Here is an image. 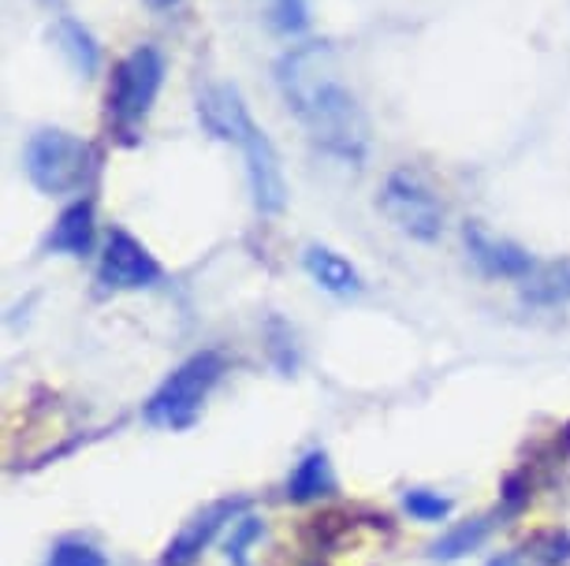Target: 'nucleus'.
Masks as SVG:
<instances>
[{"label": "nucleus", "instance_id": "obj_8", "mask_svg": "<svg viewBox=\"0 0 570 566\" xmlns=\"http://www.w3.org/2000/svg\"><path fill=\"white\" fill-rule=\"evenodd\" d=\"M462 242H466L470 261L492 280H525L533 272V258L522 247H514L503 235H492L485 224H466L462 228Z\"/></svg>", "mask_w": 570, "mask_h": 566}, {"label": "nucleus", "instance_id": "obj_21", "mask_svg": "<svg viewBox=\"0 0 570 566\" xmlns=\"http://www.w3.org/2000/svg\"><path fill=\"white\" fill-rule=\"evenodd\" d=\"M142 4L149 8V12H171V8H176L179 0H142Z\"/></svg>", "mask_w": 570, "mask_h": 566}, {"label": "nucleus", "instance_id": "obj_3", "mask_svg": "<svg viewBox=\"0 0 570 566\" xmlns=\"http://www.w3.org/2000/svg\"><path fill=\"white\" fill-rule=\"evenodd\" d=\"M220 373H224V358L217 350H202V355L187 358L154 395H149L146 421L157 425V429H190L202 407H206L209 391L217 388Z\"/></svg>", "mask_w": 570, "mask_h": 566}, {"label": "nucleus", "instance_id": "obj_1", "mask_svg": "<svg viewBox=\"0 0 570 566\" xmlns=\"http://www.w3.org/2000/svg\"><path fill=\"white\" fill-rule=\"evenodd\" d=\"M276 82L287 109L298 116L306 135L325 153L347 160V165H362L365 149H370V123H365L358 98L336 79V71L325 68V49H292L276 63Z\"/></svg>", "mask_w": 570, "mask_h": 566}, {"label": "nucleus", "instance_id": "obj_16", "mask_svg": "<svg viewBox=\"0 0 570 566\" xmlns=\"http://www.w3.org/2000/svg\"><path fill=\"white\" fill-rule=\"evenodd\" d=\"M46 566H109V559H105V552L98 544H90L82 537H63L52 544Z\"/></svg>", "mask_w": 570, "mask_h": 566}, {"label": "nucleus", "instance_id": "obj_5", "mask_svg": "<svg viewBox=\"0 0 570 566\" xmlns=\"http://www.w3.org/2000/svg\"><path fill=\"white\" fill-rule=\"evenodd\" d=\"M376 209H381L403 235H411L417 242H436L440 231H444V209H440V201L433 198V190L411 172H392L384 179Z\"/></svg>", "mask_w": 570, "mask_h": 566}, {"label": "nucleus", "instance_id": "obj_9", "mask_svg": "<svg viewBox=\"0 0 570 566\" xmlns=\"http://www.w3.org/2000/svg\"><path fill=\"white\" fill-rule=\"evenodd\" d=\"M198 120H202V127H206L213 138H220V142H235V146H239L243 138L257 127L254 116L246 112V105H243L239 90H235V87H209V90H202Z\"/></svg>", "mask_w": 570, "mask_h": 566}, {"label": "nucleus", "instance_id": "obj_4", "mask_svg": "<svg viewBox=\"0 0 570 566\" xmlns=\"http://www.w3.org/2000/svg\"><path fill=\"white\" fill-rule=\"evenodd\" d=\"M165 87V57L157 46H138L120 60L109 82V120L131 135L154 109L157 93Z\"/></svg>", "mask_w": 570, "mask_h": 566}, {"label": "nucleus", "instance_id": "obj_20", "mask_svg": "<svg viewBox=\"0 0 570 566\" xmlns=\"http://www.w3.org/2000/svg\"><path fill=\"white\" fill-rule=\"evenodd\" d=\"M533 302H559V298H570V269L563 276H548V280L530 291Z\"/></svg>", "mask_w": 570, "mask_h": 566}, {"label": "nucleus", "instance_id": "obj_22", "mask_svg": "<svg viewBox=\"0 0 570 566\" xmlns=\"http://www.w3.org/2000/svg\"><path fill=\"white\" fill-rule=\"evenodd\" d=\"M489 566H525V563H522V555L508 552V555H497V559H492Z\"/></svg>", "mask_w": 570, "mask_h": 566}, {"label": "nucleus", "instance_id": "obj_13", "mask_svg": "<svg viewBox=\"0 0 570 566\" xmlns=\"http://www.w3.org/2000/svg\"><path fill=\"white\" fill-rule=\"evenodd\" d=\"M332 488H336V477H332V463L325 451L303 455L292 477H287V499L292 504H314V499L328 496Z\"/></svg>", "mask_w": 570, "mask_h": 566}, {"label": "nucleus", "instance_id": "obj_10", "mask_svg": "<svg viewBox=\"0 0 570 566\" xmlns=\"http://www.w3.org/2000/svg\"><path fill=\"white\" fill-rule=\"evenodd\" d=\"M94 242H98V217H94V201H71L68 209L60 212L57 224H52L46 250L49 254H63V258H86L94 254Z\"/></svg>", "mask_w": 570, "mask_h": 566}, {"label": "nucleus", "instance_id": "obj_19", "mask_svg": "<svg viewBox=\"0 0 570 566\" xmlns=\"http://www.w3.org/2000/svg\"><path fill=\"white\" fill-rule=\"evenodd\" d=\"M257 533H262V522H257V518H243L239 526H235L232 540H228V559L243 563L246 559V548H250V544L257 540Z\"/></svg>", "mask_w": 570, "mask_h": 566}, {"label": "nucleus", "instance_id": "obj_18", "mask_svg": "<svg viewBox=\"0 0 570 566\" xmlns=\"http://www.w3.org/2000/svg\"><path fill=\"white\" fill-rule=\"evenodd\" d=\"M273 16L284 34H303L309 23V0H273Z\"/></svg>", "mask_w": 570, "mask_h": 566}, {"label": "nucleus", "instance_id": "obj_15", "mask_svg": "<svg viewBox=\"0 0 570 566\" xmlns=\"http://www.w3.org/2000/svg\"><path fill=\"white\" fill-rule=\"evenodd\" d=\"M485 537H489V522H485V518L462 522V526H455V529L448 533V537H440V540L433 544V555H436V559H444V563L462 559V555L478 548V544L485 540Z\"/></svg>", "mask_w": 570, "mask_h": 566}, {"label": "nucleus", "instance_id": "obj_11", "mask_svg": "<svg viewBox=\"0 0 570 566\" xmlns=\"http://www.w3.org/2000/svg\"><path fill=\"white\" fill-rule=\"evenodd\" d=\"M303 265H306V272L314 276V284L321 287V291H328V295H358L362 291L358 269H354V265L343 258V254H336V250L306 247Z\"/></svg>", "mask_w": 570, "mask_h": 566}, {"label": "nucleus", "instance_id": "obj_12", "mask_svg": "<svg viewBox=\"0 0 570 566\" xmlns=\"http://www.w3.org/2000/svg\"><path fill=\"white\" fill-rule=\"evenodd\" d=\"M228 515H232V507H228V504H220V507H209L206 515H198L195 522H187L179 537L168 544L165 566H187L202 548H206V544H209L213 537H217V529L224 526V518H228Z\"/></svg>", "mask_w": 570, "mask_h": 566}, {"label": "nucleus", "instance_id": "obj_7", "mask_svg": "<svg viewBox=\"0 0 570 566\" xmlns=\"http://www.w3.org/2000/svg\"><path fill=\"white\" fill-rule=\"evenodd\" d=\"M243 149V160H246V183H250V198H254V209L262 217H276L284 212L287 206V183H284V172H279V157L268 135L262 127H254L250 135L239 142Z\"/></svg>", "mask_w": 570, "mask_h": 566}, {"label": "nucleus", "instance_id": "obj_2", "mask_svg": "<svg viewBox=\"0 0 570 566\" xmlns=\"http://www.w3.org/2000/svg\"><path fill=\"white\" fill-rule=\"evenodd\" d=\"M94 153L79 135L60 131V127H46L35 131L23 146V172L35 183V190L49 198L79 195L90 179Z\"/></svg>", "mask_w": 570, "mask_h": 566}, {"label": "nucleus", "instance_id": "obj_17", "mask_svg": "<svg viewBox=\"0 0 570 566\" xmlns=\"http://www.w3.org/2000/svg\"><path fill=\"white\" fill-rule=\"evenodd\" d=\"M403 507H406V515L417 522H444L451 515V499L440 493H429V488H411V493L403 496Z\"/></svg>", "mask_w": 570, "mask_h": 566}, {"label": "nucleus", "instance_id": "obj_6", "mask_svg": "<svg viewBox=\"0 0 570 566\" xmlns=\"http://www.w3.org/2000/svg\"><path fill=\"white\" fill-rule=\"evenodd\" d=\"M101 284L109 291H142L160 280V261L149 254L131 231L112 228L101 250Z\"/></svg>", "mask_w": 570, "mask_h": 566}, {"label": "nucleus", "instance_id": "obj_14", "mask_svg": "<svg viewBox=\"0 0 570 566\" xmlns=\"http://www.w3.org/2000/svg\"><path fill=\"white\" fill-rule=\"evenodd\" d=\"M57 41H60L63 57L71 60V68L79 71V75H94V71H98L101 49H98V41H94V34L82 23H75V19H60Z\"/></svg>", "mask_w": 570, "mask_h": 566}]
</instances>
